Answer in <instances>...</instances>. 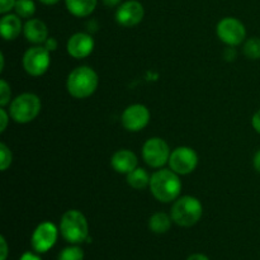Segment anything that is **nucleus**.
I'll return each mask as SVG.
<instances>
[{"instance_id": "nucleus-1", "label": "nucleus", "mask_w": 260, "mask_h": 260, "mask_svg": "<svg viewBox=\"0 0 260 260\" xmlns=\"http://www.w3.org/2000/svg\"><path fill=\"white\" fill-rule=\"evenodd\" d=\"M151 194L159 202L169 203L178 200L182 192V182L179 174L172 169H160L151 175L150 179Z\"/></svg>"}, {"instance_id": "nucleus-2", "label": "nucleus", "mask_w": 260, "mask_h": 260, "mask_svg": "<svg viewBox=\"0 0 260 260\" xmlns=\"http://www.w3.org/2000/svg\"><path fill=\"white\" fill-rule=\"evenodd\" d=\"M98 84V74L94 69L89 66H79L69 74L66 89L74 98L85 99L95 93Z\"/></svg>"}, {"instance_id": "nucleus-3", "label": "nucleus", "mask_w": 260, "mask_h": 260, "mask_svg": "<svg viewBox=\"0 0 260 260\" xmlns=\"http://www.w3.org/2000/svg\"><path fill=\"white\" fill-rule=\"evenodd\" d=\"M202 215V203L193 196H183L175 200L170 211L173 222L180 228H192L201 220Z\"/></svg>"}, {"instance_id": "nucleus-4", "label": "nucleus", "mask_w": 260, "mask_h": 260, "mask_svg": "<svg viewBox=\"0 0 260 260\" xmlns=\"http://www.w3.org/2000/svg\"><path fill=\"white\" fill-rule=\"evenodd\" d=\"M60 233L68 243L79 245L89 238V225L86 217L78 210L66 211L60 221Z\"/></svg>"}, {"instance_id": "nucleus-5", "label": "nucleus", "mask_w": 260, "mask_h": 260, "mask_svg": "<svg viewBox=\"0 0 260 260\" xmlns=\"http://www.w3.org/2000/svg\"><path fill=\"white\" fill-rule=\"evenodd\" d=\"M42 104L40 96L33 93H23L10 102V118L20 124L29 123L37 118Z\"/></svg>"}, {"instance_id": "nucleus-6", "label": "nucleus", "mask_w": 260, "mask_h": 260, "mask_svg": "<svg viewBox=\"0 0 260 260\" xmlns=\"http://www.w3.org/2000/svg\"><path fill=\"white\" fill-rule=\"evenodd\" d=\"M51 65L50 51L45 46H33L23 55V68L30 76H41Z\"/></svg>"}, {"instance_id": "nucleus-7", "label": "nucleus", "mask_w": 260, "mask_h": 260, "mask_svg": "<svg viewBox=\"0 0 260 260\" xmlns=\"http://www.w3.org/2000/svg\"><path fill=\"white\" fill-rule=\"evenodd\" d=\"M172 151L167 141L160 137H151L147 140L142 146V157L149 167L160 169L167 162H169V157Z\"/></svg>"}, {"instance_id": "nucleus-8", "label": "nucleus", "mask_w": 260, "mask_h": 260, "mask_svg": "<svg viewBox=\"0 0 260 260\" xmlns=\"http://www.w3.org/2000/svg\"><path fill=\"white\" fill-rule=\"evenodd\" d=\"M216 32L221 42L233 47L241 45L246 37V28L244 23L234 17L222 18L217 23Z\"/></svg>"}, {"instance_id": "nucleus-9", "label": "nucleus", "mask_w": 260, "mask_h": 260, "mask_svg": "<svg viewBox=\"0 0 260 260\" xmlns=\"http://www.w3.org/2000/svg\"><path fill=\"white\" fill-rule=\"evenodd\" d=\"M169 167L179 175H188L196 170L198 165V155L192 147L179 146L174 149L169 157Z\"/></svg>"}, {"instance_id": "nucleus-10", "label": "nucleus", "mask_w": 260, "mask_h": 260, "mask_svg": "<svg viewBox=\"0 0 260 260\" xmlns=\"http://www.w3.org/2000/svg\"><path fill=\"white\" fill-rule=\"evenodd\" d=\"M57 238L58 229L56 228L55 223L45 221L35 229L32 238H30V244H32V248L36 253L43 254L53 248V245L57 241Z\"/></svg>"}, {"instance_id": "nucleus-11", "label": "nucleus", "mask_w": 260, "mask_h": 260, "mask_svg": "<svg viewBox=\"0 0 260 260\" xmlns=\"http://www.w3.org/2000/svg\"><path fill=\"white\" fill-rule=\"evenodd\" d=\"M121 122L127 131L139 132L149 124L150 111L144 104H131L122 113Z\"/></svg>"}, {"instance_id": "nucleus-12", "label": "nucleus", "mask_w": 260, "mask_h": 260, "mask_svg": "<svg viewBox=\"0 0 260 260\" xmlns=\"http://www.w3.org/2000/svg\"><path fill=\"white\" fill-rule=\"evenodd\" d=\"M145 9L144 5L137 0H127L122 3L116 10V22L122 27H135L140 24L144 19Z\"/></svg>"}, {"instance_id": "nucleus-13", "label": "nucleus", "mask_w": 260, "mask_h": 260, "mask_svg": "<svg viewBox=\"0 0 260 260\" xmlns=\"http://www.w3.org/2000/svg\"><path fill=\"white\" fill-rule=\"evenodd\" d=\"M66 50L71 57L76 60L85 58L93 52L94 50V40L89 33L78 32L71 36L66 45Z\"/></svg>"}, {"instance_id": "nucleus-14", "label": "nucleus", "mask_w": 260, "mask_h": 260, "mask_svg": "<svg viewBox=\"0 0 260 260\" xmlns=\"http://www.w3.org/2000/svg\"><path fill=\"white\" fill-rule=\"evenodd\" d=\"M137 156L127 149L118 150L111 157V167L119 174H128L137 168Z\"/></svg>"}, {"instance_id": "nucleus-15", "label": "nucleus", "mask_w": 260, "mask_h": 260, "mask_svg": "<svg viewBox=\"0 0 260 260\" xmlns=\"http://www.w3.org/2000/svg\"><path fill=\"white\" fill-rule=\"evenodd\" d=\"M23 35L28 42L41 45V43H45L48 38L47 25L41 19L30 18L25 22L24 27H23Z\"/></svg>"}, {"instance_id": "nucleus-16", "label": "nucleus", "mask_w": 260, "mask_h": 260, "mask_svg": "<svg viewBox=\"0 0 260 260\" xmlns=\"http://www.w3.org/2000/svg\"><path fill=\"white\" fill-rule=\"evenodd\" d=\"M24 25L22 24V20L18 14L7 13L3 15L0 20V32L5 41H14L20 35Z\"/></svg>"}, {"instance_id": "nucleus-17", "label": "nucleus", "mask_w": 260, "mask_h": 260, "mask_svg": "<svg viewBox=\"0 0 260 260\" xmlns=\"http://www.w3.org/2000/svg\"><path fill=\"white\" fill-rule=\"evenodd\" d=\"M98 0H65L66 9L76 18L89 17L95 10Z\"/></svg>"}, {"instance_id": "nucleus-18", "label": "nucleus", "mask_w": 260, "mask_h": 260, "mask_svg": "<svg viewBox=\"0 0 260 260\" xmlns=\"http://www.w3.org/2000/svg\"><path fill=\"white\" fill-rule=\"evenodd\" d=\"M173 218L172 216L167 215L165 212H156L150 217L149 229L154 234H165L172 228Z\"/></svg>"}, {"instance_id": "nucleus-19", "label": "nucleus", "mask_w": 260, "mask_h": 260, "mask_svg": "<svg viewBox=\"0 0 260 260\" xmlns=\"http://www.w3.org/2000/svg\"><path fill=\"white\" fill-rule=\"evenodd\" d=\"M150 179H151V177L149 175V173L139 167L126 175L127 183L134 189H144V188L149 187Z\"/></svg>"}, {"instance_id": "nucleus-20", "label": "nucleus", "mask_w": 260, "mask_h": 260, "mask_svg": "<svg viewBox=\"0 0 260 260\" xmlns=\"http://www.w3.org/2000/svg\"><path fill=\"white\" fill-rule=\"evenodd\" d=\"M15 14L20 18H27L30 19L36 13V4L33 0H17L14 5Z\"/></svg>"}, {"instance_id": "nucleus-21", "label": "nucleus", "mask_w": 260, "mask_h": 260, "mask_svg": "<svg viewBox=\"0 0 260 260\" xmlns=\"http://www.w3.org/2000/svg\"><path fill=\"white\" fill-rule=\"evenodd\" d=\"M244 55L250 60H259L260 58V38L251 37L244 43Z\"/></svg>"}, {"instance_id": "nucleus-22", "label": "nucleus", "mask_w": 260, "mask_h": 260, "mask_svg": "<svg viewBox=\"0 0 260 260\" xmlns=\"http://www.w3.org/2000/svg\"><path fill=\"white\" fill-rule=\"evenodd\" d=\"M57 260H84V250L80 246L73 244L60 251Z\"/></svg>"}, {"instance_id": "nucleus-23", "label": "nucleus", "mask_w": 260, "mask_h": 260, "mask_svg": "<svg viewBox=\"0 0 260 260\" xmlns=\"http://www.w3.org/2000/svg\"><path fill=\"white\" fill-rule=\"evenodd\" d=\"M13 154L5 144H0V170L5 172L12 165Z\"/></svg>"}, {"instance_id": "nucleus-24", "label": "nucleus", "mask_w": 260, "mask_h": 260, "mask_svg": "<svg viewBox=\"0 0 260 260\" xmlns=\"http://www.w3.org/2000/svg\"><path fill=\"white\" fill-rule=\"evenodd\" d=\"M10 98H12V90H10V85L2 79L0 80V106L5 107L10 103Z\"/></svg>"}, {"instance_id": "nucleus-25", "label": "nucleus", "mask_w": 260, "mask_h": 260, "mask_svg": "<svg viewBox=\"0 0 260 260\" xmlns=\"http://www.w3.org/2000/svg\"><path fill=\"white\" fill-rule=\"evenodd\" d=\"M17 0H0V13L7 14L10 10L14 9V5Z\"/></svg>"}, {"instance_id": "nucleus-26", "label": "nucleus", "mask_w": 260, "mask_h": 260, "mask_svg": "<svg viewBox=\"0 0 260 260\" xmlns=\"http://www.w3.org/2000/svg\"><path fill=\"white\" fill-rule=\"evenodd\" d=\"M9 118L10 114L5 111L4 107H2V109H0V132H4L7 129Z\"/></svg>"}, {"instance_id": "nucleus-27", "label": "nucleus", "mask_w": 260, "mask_h": 260, "mask_svg": "<svg viewBox=\"0 0 260 260\" xmlns=\"http://www.w3.org/2000/svg\"><path fill=\"white\" fill-rule=\"evenodd\" d=\"M223 57L228 61H235L236 57H238V52H236V50L233 46H229V47L223 51Z\"/></svg>"}, {"instance_id": "nucleus-28", "label": "nucleus", "mask_w": 260, "mask_h": 260, "mask_svg": "<svg viewBox=\"0 0 260 260\" xmlns=\"http://www.w3.org/2000/svg\"><path fill=\"white\" fill-rule=\"evenodd\" d=\"M57 41H56V38H53V37H48L47 40H46V42L43 43V46H45L46 48H47L48 51H55L56 48H57Z\"/></svg>"}, {"instance_id": "nucleus-29", "label": "nucleus", "mask_w": 260, "mask_h": 260, "mask_svg": "<svg viewBox=\"0 0 260 260\" xmlns=\"http://www.w3.org/2000/svg\"><path fill=\"white\" fill-rule=\"evenodd\" d=\"M251 126L258 134H260V109L254 113L253 118H251Z\"/></svg>"}, {"instance_id": "nucleus-30", "label": "nucleus", "mask_w": 260, "mask_h": 260, "mask_svg": "<svg viewBox=\"0 0 260 260\" xmlns=\"http://www.w3.org/2000/svg\"><path fill=\"white\" fill-rule=\"evenodd\" d=\"M0 244H2V256H0V260H7L8 250L9 249H8V244L4 236H0Z\"/></svg>"}, {"instance_id": "nucleus-31", "label": "nucleus", "mask_w": 260, "mask_h": 260, "mask_svg": "<svg viewBox=\"0 0 260 260\" xmlns=\"http://www.w3.org/2000/svg\"><path fill=\"white\" fill-rule=\"evenodd\" d=\"M19 260H42V259H41L37 254H33L30 253V251H27V253H24L22 256H20Z\"/></svg>"}, {"instance_id": "nucleus-32", "label": "nucleus", "mask_w": 260, "mask_h": 260, "mask_svg": "<svg viewBox=\"0 0 260 260\" xmlns=\"http://www.w3.org/2000/svg\"><path fill=\"white\" fill-rule=\"evenodd\" d=\"M122 0H103V4L108 8H116L122 4Z\"/></svg>"}, {"instance_id": "nucleus-33", "label": "nucleus", "mask_w": 260, "mask_h": 260, "mask_svg": "<svg viewBox=\"0 0 260 260\" xmlns=\"http://www.w3.org/2000/svg\"><path fill=\"white\" fill-rule=\"evenodd\" d=\"M253 164H254V168H255L256 172L260 173V150H258V151L255 152V155H254Z\"/></svg>"}, {"instance_id": "nucleus-34", "label": "nucleus", "mask_w": 260, "mask_h": 260, "mask_svg": "<svg viewBox=\"0 0 260 260\" xmlns=\"http://www.w3.org/2000/svg\"><path fill=\"white\" fill-rule=\"evenodd\" d=\"M187 260H210V259H208V256L205 255V254L197 253V254H192V255L188 256Z\"/></svg>"}, {"instance_id": "nucleus-35", "label": "nucleus", "mask_w": 260, "mask_h": 260, "mask_svg": "<svg viewBox=\"0 0 260 260\" xmlns=\"http://www.w3.org/2000/svg\"><path fill=\"white\" fill-rule=\"evenodd\" d=\"M40 2L45 5H55V4H57L60 0H40Z\"/></svg>"}, {"instance_id": "nucleus-36", "label": "nucleus", "mask_w": 260, "mask_h": 260, "mask_svg": "<svg viewBox=\"0 0 260 260\" xmlns=\"http://www.w3.org/2000/svg\"><path fill=\"white\" fill-rule=\"evenodd\" d=\"M0 61H2V66H0V71L4 70V55L0 53Z\"/></svg>"}]
</instances>
